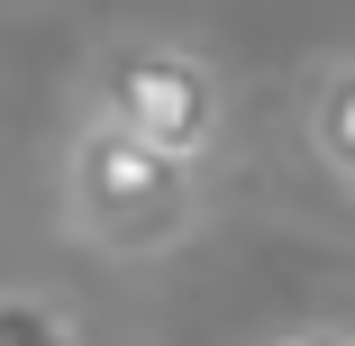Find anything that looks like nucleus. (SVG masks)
I'll list each match as a JSON object with an SVG mask.
<instances>
[{"label": "nucleus", "instance_id": "1", "mask_svg": "<svg viewBox=\"0 0 355 346\" xmlns=\"http://www.w3.org/2000/svg\"><path fill=\"white\" fill-rule=\"evenodd\" d=\"M55 210L64 228H73L92 255H119V264H155L173 246L200 237V173L155 155V146H137V137L83 101L73 137H64V155H55Z\"/></svg>", "mask_w": 355, "mask_h": 346}, {"label": "nucleus", "instance_id": "2", "mask_svg": "<svg viewBox=\"0 0 355 346\" xmlns=\"http://www.w3.org/2000/svg\"><path fill=\"white\" fill-rule=\"evenodd\" d=\"M92 110H110L137 146H155L173 164H209L228 137V92H219V64L182 37H119L92 64Z\"/></svg>", "mask_w": 355, "mask_h": 346}, {"label": "nucleus", "instance_id": "3", "mask_svg": "<svg viewBox=\"0 0 355 346\" xmlns=\"http://www.w3.org/2000/svg\"><path fill=\"white\" fill-rule=\"evenodd\" d=\"M301 137L337 191H355V55H337L328 73L310 83V110H301Z\"/></svg>", "mask_w": 355, "mask_h": 346}, {"label": "nucleus", "instance_id": "4", "mask_svg": "<svg viewBox=\"0 0 355 346\" xmlns=\"http://www.w3.org/2000/svg\"><path fill=\"white\" fill-rule=\"evenodd\" d=\"M273 346H355V328H292V337H273Z\"/></svg>", "mask_w": 355, "mask_h": 346}]
</instances>
